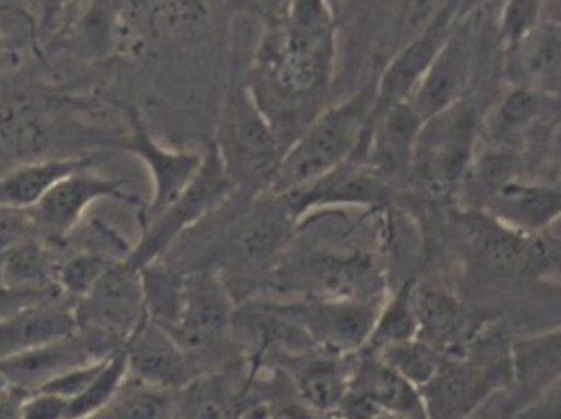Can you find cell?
<instances>
[{
	"mask_svg": "<svg viewBox=\"0 0 561 419\" xmlns=\"http://www.w3.org/2000/svg\"><path fill=\"white\" fill-rule=\"evenodd\" d=\"M77 329L75 301L51 298L0 317V362Z\"/></svg>",
	"mask_w": 561,
	"mask_h": 419,
	"instance_id": "cell-19",
	"label": "cell"
},
{
	"mask_svg": "<svg viewBox=\"0 0 561 419\" xmlns=\"http://www.w3.org/2000/svg\"><path fill=\"white\" fill-rule=\"evenodd\" d=\"M179 392L127 375L110 405L91 419H172Z\"/></svg>",
	"mask_w": 561,
	"mask_h": 419,
	"instance_id": "cell-29",
	"label": "cell"
},
{
	"mask_svg": "<svg viewBox=\"0 0 561 419\" xmlns=\"http://www.w3.org/2000/svg\"><path fill=\"white\" fill-rule=\"evenodd\" d=\"M60 260V245L38 237L27 238L0 254V284L38 293L60 291L55 283Z\"/></svg>",
	"mask_w": 561,
	"mask_h": 419,
	"instance_id": "cell-26",
	"label": "cell"
},
{
	"mask_svg": "<svg viewBox=\"0 0 561 419\" xmlns=\"http://www.w3.org/2000/svg\"><path fill=\"white\" fill-rule=\"evenodd\" d=\"M119 347L110 337L77 327L67 336L2 360L0 373L9 386L37 392L68 370L106 359Z\"/></svg>",
	"mask_w": 561,
	"mask_h": 419,
	"instance_id": "cell-12",
	"label": "cell"
},
{
	"mask_svg": "<svg viewBox=\"0 0 561 419\" xmlns=\"http://www.w3.org/2000/svg\"><path fill=\"white\" fill-rule=\"evenodd\" d=\"M75 319L80 329L93 330L123 346L146 319L139 270L124 258L114 261L96 287L75 301Z\"/></svg>",
	"mask_w": 561,
	"mask_h": 419,
	"instance_id": "cell-9",
	"label": "cell"
},
{
	"mask_svg": "<svg viewBox=\"0 0 561 419\" xmlns=\"http://www.w3.org/2000/svg\"><path fill=\"white\" fill-rule=\"evenodd\" d=\"M540 21V0H502L499 27L507 50H512Z\"/></svg>",
	"mask_w": 561,
	"mask_h": 419,
	"instance_id": "cell-35",
	"label": "cell"
},
{
	"mask_svg": "<svg viewBox=\"0 0 561 419\" xmlns=\"http://www.w3.org/2000/svg\"><path fill=\"white\" fill-rule=\"evenodd\" d=\"M50 129L47 119L27 106H0V150L11 155H32L44 149Z\"/></svg>",
	"mask_w": 561,
	"mask_h": 419,
	"instance_id": "cell-31",
	"label": "cell"
},
{
	"mask_svg": "<svg viewBox=\"0 0 561 419\" xmlns=\"http://www.w3.org/2000/svg\"><path fill=\"white\" fill-rule=\"evenodd\" d=\"M123 347L129 375L149 385L180 392L205 373L167 330L147 319Z\"/></svg>",
	"mask_w": 561,
	"mask_h": 419,
	"instance_id": "cell-16",
	"label": "cell"
},
{
	"mask_svg": "<svg viewBox=\"0 0 561 419\" xmlns=\"http://www.w3.org/2000/svg\"><path fill=\"white\" fill-rule=\"evenodd\" d=\"M71 0H42V25L47 27L50 22H54L55 19L65 11V8H67Z\"/></svg>",
	"mask_w": 561,
	"mask_h": 419,
	"instance_id": "cell-44",
	"label": "cell"
},
{
	"mask_svg": "<svg viewBox=\"0 0 561 419\" xmlns=\"http://www.w3.org/2000/svg\"><path fill=\"white\" fill-rule=\"evenodd\" d=\"M267 419H323V416L317 415L301 403H297V405L291 403V405L278 406V408L272 406Z\"/></svg>",
	"mask_w": 561,
	"mask_h": 419,
	"instance_id": "cell-43",
	"label": "cell"
},
{
	"mask_svg": "<svg viewBox=\"0 0 561 419\" xmlns=\"http://www.w3.org/2000/svg\"><path fill=\"white\" fill-rule=\"evenodd\" d=\"M116 260L121 258L100 251L84 248L75 252L68 257H61L55 271V283L71 301L81 300L96 287L98 281Z\"/></svg>",
	"mask_w": 561,
	"mask_h": 419,
	"instance_id": "cell-33",
	"label": "cell"
},
{
	"mask_svg": "<svg viewBox=\"0 0 561 419\" xmlns=\"http://www.w3.org/2000/svg\"><path fill=\"white\" fill-rule=\"evenodd\" d=\"M557 114L558 97L518 84L499 101L488 123L489 137L491 142L514 147L528 129Z\"/></svg>",
	"mask_w": 561,
	"mask_h": 419,
	"instance_id": "cell-27",
	"label": "cell"
},
{
	"mask_svg": "<svg viewBox=\"0 0 561 419\" xmlns=\"http://www.w3.org/2000/svg\"><path fill=\"white\" fill-rule=\"evenodd\" d=\"M524 83L547 96L558 97L561 70L560 24L554 21H538L531 31L512 48Z\"/></svg>",
	"mask_w": 561,
	"mask_h": 419,
	"instance_id": "cell-23",
	"label": "cell"
},
{
	"mask_svg": "<svg viewBox=\"0 0 561 419\" xmlns=\"http://www.w3.org/2000/svg\"><path fill=\"white\" fill-rule=\"evenodd\" d=\"M70 399L55 393L28 392L22 401L21 419H68Z\"/></svg>",
	"mask_w": 561,
	"mask_h": 419,
	"instance_id": "cell-38",
	"label": "cell"
},
{
	"mask_svg": "<svg viewBox=\"0 0 561 419\" xmlns=\"http://www.w3.org/2000/svg\"><path fill=\"white\" fill-rule=\"evenodd\" d=\"M482 123L474 104L458 101L420 130L412 172L439 195L458 193L476 147L481 139Z\"/></svg>",
	"mask_w": 561,
	"mask_h": 419,
	"instance_id": "cell-4",
	"label": "cell"
},
{
	"mask_svg": "<svg viewBox=\"0 0 561 419\" xmlns=\"http://www.w3.org/2000/svg\"><path fill=\"white\" fill-rule=\"evenodd\" d=\"M5 386H8V383H5L4 376L0 373V389H4Z\"/></svg>",
	"mask_w": 561,
	"mask_h": 419,
	"instance_id": "cell-47",
	"label": "cell"
},
{
	"mask_svg": "<svg viewBox=\"0 0 561 419\" xmlns=\"http://www.w3.org/2000/svg\"><path fill=\"white\" fill-rule=\"evenodd\" d=\"M423 120L409 101L390 104L370 119L366 139L354 160H359L387 186L412 173L413 156Z\"/></svg>",
	"mask_w": 561,
	"mask_h": 419,
	"instance_id": "cell-14",
	"label": "cell"
},
{
	"mask_svg": "<svg viewBox=\"0 0 561 419\" xmlns=\"http://www.w3.org/2000/svg\"><path fill=\"white\" fill-rule=\"evenodd\" d=\"M376 107V81L353 97L323 110L310 126L284 150L268 195L297 191L334 172L357 155Z\"/></svg>",
	"mask_w": 561,
	"mask_h": 419,
	"instance_id": "cell-1",
	"label": "cell"
},
{
	"mask_svg": "<svg viewBox=\"0 0 561 419\" xmlns=\"http://www.w3.org/2000/svg\"><path fill=\"white\" fill-rule=\"evenodd\" d=\"M379 412L380 409L373 399L347 386V392L341 398L340 405L330 416L337 419H374Z\"/></svg>",
	"mask_w": 561,
	"mask_h": 419,
	"instance_id": "cell-40",
	"label": "cell"
},
{
	"mask_svg": "<svg viewBox=\"0 0 561 419\" xmlns=\"http://www.w3.org/2000/svg\"><path fill=\"white\" fill-rule=\"evenodd\" d=\"M139 275L146 319L169 333L182 313L183 273L163 260H156L139 268Z\"/></svg>",
	"mask_w": 561,
	"mask_h": 419,
	"instance_id": "cell-28",
	"label": "cell"
},
{
	"mask_svg": "<svg viewBox=\"0 0 561 419\" xmlns=\"http://www.w3.org/2000/svg\"><path fill=\"white\" fill-rule=\"evenodd\" d=\"M416 284L405 281L392 296L382 301L377 311L373 333L364 349L377 350L416 339L419 317H416Z\"/></svg>",
	"mask_w": 561,
	"mask_h": 419,
	"instance_id": "cell-30",
	"label": "cell"
},
{
	"mask_svg": "<svg viewBox=\"0 0 561 419\" xmlns=\"http://www.w3.org/2000/svg\"><path fill=\"white\" fill-rule=\"evenodd\" d=\"M96 159L61 156V159L32 160L0 175V206L28 211L48 189L71 173L93 168Z\"/></svg>",
	"mask_w": 561,
	"mask_h": 419,
	"instance_id": "cell-22",
	"label": "cell"
},
{
	"mask_svg": "<svg viewBox=\"0 0 561 419\" xmlns=\"http://www.w3.org/2000/svg\"><path fill=\"white\" fill-rule=\"evenodd\" d=\"M459 224L469 251L489 270L524 275L541 270L550 260L547 245L538 238L540 235L514 231L485 212L469 209Z\"/></svg>",
	"mask_w": 561,
	"mask_h": 419,
	"instance_id": "cell-15",
	"label": "cell"
},
{
	"mask_svg": "<svg viewBox=\"0 0 561 419\" xmlns=\"http://www.w3.org/2000/svg\"><path fill=\"white\" fill-rule=\"evenodd\" d=\"M323 419H337V418H334V416H323Z\"/></svg>",
	"mask_w": 561,
	"mask_h": 419,
	"instance_id": "cell-48",
	"label": "cell"
},
{
	"mask_svg": "<svg viewBox=\"0 0 561 419\" xmlns=\"http://www.w3.org/2000/svg\"><path fill=\"white\" fill-rule=\"evenodd\" d=\"M234 303L222 277L209 268L183 271V304L170 336L206 370V357L231 339Z\"/></svg>",
	"mask_w": 561,
	"mask_h": 419,
	"instance_id": "cell-6",
	"label": "cell"
},
{
	"mask_svg": "<svg viewBox=\"0 0 561 419\" xmlns=\"http://www.w3.org/2000/svg\"><path fill=\"white\" fill-rule=\"evenodd\" d=\"M374 419H419V418H407V416L393 415V412L380 411L379 415Z\"/></svg>",
	"mask_w": 561,
	"mask_h": 419,
	"instance_id": "cell-46",
	"label": "cell"
},
{
	"mask_svg": "<svg viewBox=\"0 0 561 419\" xmlns=\"http://www.w3.org/2000/svg\"><path fill=\"white\" fill-rule=\"evenodd\" d=\"M389 186L374 176L359 160L351 159L318 182L277 198L298 219L305 212L324 206H379L386 201Z\"/></svg>",
	"mask_w": 561,
	"mask_h": 419,
	"instance_id": "cell-17",
	"label": "cell"
},
{
	"mask_svg": "<svg viewBox=\"0 0 561 419\" xmlns=\"http://www.w3.org/2000/svg\"><path fill=\"white\" fill-rule=\"evenodd\" d=\"M351 356L321 349L285 356L301 405L320 416L333 415L350 386Z\"/></svg>",
	"mask_w": 561,
	"mask_h": 419,
	"instance_id": "cell-20",
	"label": "cell"
},
{
	"mask_svg": "<svg viewBox=\"0 0 561 419\" xmlns=\"http://www.w3.org/2000/svg\"><path fill=\"white\" fill-rule=\"evenodd\" d=\"M416 339L451 359L465 357L466 319L455 298L443 291H420L416 288Z\"/></svg>",
	"mask_w": 561,
	"mask_h": 419,
	"instance_id": "cell-25",
	"label": "cell"
},
{
	"mask_svg": "<svg viewBox=\"0 0 561 419\" xmlns=\"http://www.w3.org/2000/svg\"><path fill=\"white\" fill-rule=\"evenodd\" d=\"M278 313L294 321L318 349L351 356L366 347L380 304L350 298L308 296L274 301Z\"/></svg>",
	"mask_w": 561,
	"mask_h": 419,
	"instance_id": "cell-7",
	"label": "cell"
},
{
	"mask_svg": "<svg viewBox=\"0 0 561 419\" xmlns=\"http://www.w3.org/2000/svg\"><path fill=\"white\" fill-rule=\"evenodd\" d=\"M27 393L9 385L0 389V419H21L22 401Z\"/></svg>",
	"mask_w": 561,
	"mask_h": 419,
	"instance_id": "cell-42",
	"label": "cell"
},
{
	"mask_svg": "<svg viewBox=\"0 0 561 419\" xmlns=\"http://www.w3.org/2000/svg\"><path fill=\"white\" fill-rule=\"evenodd\" d=\"M350 388L373 399L380 411L428 419L420 389L373 350L360 349L351 356Z\"/></svg>",
	"mask_w": 561,
	"mask_h": 419,
	"instance_id": "cell-21",
	"label": "cell"
},
{
	"mask_svg": "<svg viewBox=\"0 0 561 419\" xmlns=\"http://www.w3.org/2000/svg\"><path fill=\"white\" fill-rule=\"evenodd\" d=\"M101 199L126 202L142 208V199L127 189L119 178H107L91 168L80 170L55 183L47 195L28 209L35 234L42 241L64 245L65 241L80 228L91 205Z\"/></svg>",
	"mask_w": 561,
	"mask_h": 419,
	"instance_id": "cell-8",
	"label": "cell"
},
{
	"mask_svg": "<svg viewBox=\"0 0 561 419\" xmlns=\"http://www.w3.org/2000/svg\"><path fill=\"white\" fill-rule=\"evenodd\" d=\"M560 189L545 182L515 178L502 185L478 211L514 231L540 235L560 216Z\"/></svg>",
	"mask_w": 561,
	"mask_h": 419,
	"instance_id": "cell-18",
	"label": "cell"
},
{
	"mask_svg": "<svg viewBox=\"0 0 561 419\" xmlns=\"http://www.w3.org/2000/svg\"><path fill=\"white\" fill-rule=\"evenodd\" d=\"M334 28L301 31L277 25L261 51L262 68L285 97L304 100L327 88L333 71Z\"/></svg>",
	"mask_w": 561,
	"mask_h": 419,
	"instance_id": "cell-5",
	"label": "cell"
},
{
	"mask_svg": "<svg viewBox=\"0 0 561 419\" xmlns=\"http://www.w3.org/2000/svg\"><path fill=\"white\" fill-rule=\"evenodd\" d=\"M32 237L37 234L31 212L0 206V254Z\"/></svg>",
	"mask_w": 561,
	"mask_h": 419,
	"instance_id": "cell-36",
	"label": "cell"
},
{
	"mask_svg": "<svg viewBox=\"0 0 561 419\" xmlns=\"http://www.w3.org/2000/svg\"><path fill=\"white\" fill-rule=\"evenodd\" d=\"M106 359L87 363V365L75 366V369L65 372L64 375L57 376V379L48 382L47 385L42 386L41 389L55 393V395L64 396L67 399L77 398L93 382L94 376L98 375Z\"/></svg>",
	"mask_w": 561,
	"mask_h": 419,
	"instance_id": "cell-37",
	"label": "cell"
},
{
	"mask_svg": "<svg viewBox=\"0 0 561 419\" xmlns=\"http://www.w3.org/2000/svg\"><path fill=\"white\" fill-rule=\"evenodd\" d=\"M476 27L474 19L469 15L459 19L405 97L423 123L465 100L474 61Z\"/></svg>",
	"mask_w": 561,
	"mask_h": 419,
	"instance_id": "cell-10",
	"label": "cell"
},
{
	"mask_svg": "<svg viewBox=\"0 0 561 419\" xmlns=\"http://www.w3.org/2000/svg\"><path fill=\"white\" fill-rule=\"evenodd\" d=\"M232 193L234 186L226 176L215 149L209 146L202 168L188 188L152 218H139L142 234L124 260L139 270L144 265L165 257L186 232L221 208Z\"/></svg>",
	"mask_w": 561,
	"mask_h": 419,
	"instance_id": "cell-3",
	"label": "cell"
},
{
	"mask_svg": "<svg viewBox=\"0 0 561 419\" xmlns=\"http://www.w3.org/2000/svg\"><path fill=\"white\" fill-rule=\"evenodd\" d=\"M129 375L124 347L114 350L101 366L93 382L81 395L68 403V419H91L110 405Z\"/></svg>",
	"mask_w": 561,
	"mask_h": 419,
	"instance_id": "cell-32",
	"label": "cell"
},
{
	"mask_svg": "<svg viewBox=\"0 0 561 419\" xmlns=\"http://www.w3.org/2000/svg\"><path fill=\"white\" fill-rule=\"evenodd\" d=\"M376 353L419 389L432 382L445 360V356L419 339L383 347Z\"/></svg>",
	"mask_w": 561,
	"mask_h": 419,
	"instance_id": "cell-34",
	"label": "cell"
},
{
	"mask_svg": "<svg viewBox=\"0 0 561 419\" xmlns=\"http://www.w3.org/2000/svg\"><path fill=\"white\" fill-rule=\"evenodd\" d=\"M58 296H65V294L61 291L38 293V291L14 290V288L0 284V317L9 316V314L15 313L22 307L31 306V304Z\"/></svg>",
	"mask_w": 561,
	"mask_h": 419,
	"instance_id": "cell-41",
	"label": "cell"
},
{
	"mask_svg": "<svg viewBox=\"0 0 561 419\" xmlns=\"http://www.w3.org/2000/svg\"><path fill=\"white\" fill-rule=\"evenodd\" d=\"M211 146L234 189L249 195L268 191L284 149L261 103L248 88H229Z\"/></svg>",
	"mask_w": 561,
	"mask_h": 419,
	"instance_id": "cell-2",
	"label": "cell"
},
{
	"mask_svg": "<svg viewBox=\"0 0 561 419\" xmlns=\"http://www.w3.org/2000/svg\"><path fill=\"white\" fill-rule=\"evenodd\" d=\"M511 380V363L495 366L471 362L466 357H445L438 373L422 393L428 419H468L492 392Z\"/></svg>",
	"mask_w": 561,
	"mask_h": 419,
	"instance_id": "cell-13",
	"label": "cell"
},
{
	"mask_svg": "<svg viewBox=\"0 0 561 419\" xmlns=\"http://www.w3.org/2000/svg\"><path fill=\"white\" fill-rule=\"evenodd\" d=\"M0 50H2V45H0Z\"/></svg>",
	"mask_w": 561,
	"mask_h": 419,
	"instance_id": "cell-49",
	"label": "cell"
},
{
	"mask_svg": "<svg viewBox=\"0 0 561 419\" xmlns=\"http://www.w3.org/2000/svg\"><path fill=\"white\" fill-rule=\"evenodd\" d=\"M0 15L31 18V0H0Z\"/></svg>",
	"mask_w": 561,
	"mask_h": 419,
	"instance_id": "cell-45",
	"label": "cell"
},
{
	"mask_svg": "<svg viewBox=\"0 0 561 419\" xmlns=\"http://www.w3.org/2000/svg\"><path fill=\"white\" fill-rule=\"evenodd\" d=\"M560 330L522 337L508 349L511 380L525 393V403L560 382ZM520 405V406H522ZM518 406V408H520Z\"/></svg>",
	"mask_w": 561,
	"mask_h": 419,
	"instance_id": "cell-24",
	"label": "cell"
},
{
	"mask_svg": "<svg viewBox=\"0 0 561 419\" xmlns=\"http://www.w3.org/2000/svg\"><path fill=\"white\" fill-rule=\"evenodd\" d=\"M515 419H560V382L522 405Z\"/></svg>",
	"mask_w": 561,
	"mask_h": 419,
	"instance_id": "cell-39",
	"label": "cell"
},
{
	"mask_svg": "<svg viewBox=\"0 0 561 419\" xmlns=\"http://www.w3.org/2000/svg\"><path fill=\"white\" fill-rule=\"evenodd\" d=\"M127 136L124 152L144 163L152 182V198L139 211V218H152L172 205L198 175L205 153L172 150L159 143L134 106L126 107Z\"/></svg>",
	"mask_w": 561,
	"mask_h": 419,
	"instance_id": "cell-11",
	"label": "cell"
}]
</instances>
